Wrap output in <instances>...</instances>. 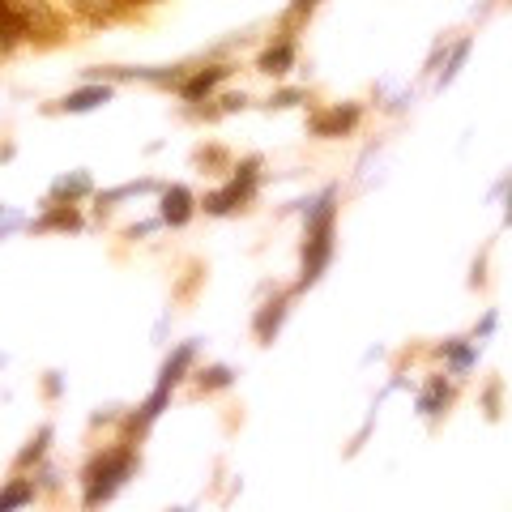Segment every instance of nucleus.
I'll use <instances>...</instances> for the list:
<instances>
[{
  "label": "nucleus",
  "mask_w": 512,
  "mask_h": 512,
  "mask_svg": "<svg viewBox=\"0 0 512 512\" xmlns=\"http://www.w3.org/2000/svg\"><path fill=\"white\" fill-rule=\"evenodd\" d=\"M0 26L18 30V35H35V30H52V26H56L52 0H0Z\"/></svg>",
  "instance_id": "f257e3e1"
},
{
  "label": "nucleus",
  "mask_w": 512,
  "mask_h": 512,
  "mask_svg": "<svg viewBox=\"0 0 512 512\" xmlns=\"http://www.w3.org/2000/svg\"><path fill=\"white\" fill-rule=\"evenodd\" d=\"M312 5H320V0H295V9H312Z\"/></svg>",
  "instance_id": "9d476101"
},
{
  "label": "nucleus",
  "mask_w": 512,
  "mask_h": 512,
  "mask_svg": "<svg viewBox=\"0 0 512 512\" xmlns=\"http://www.w3.org/2000/svg\"><path fill=\"white\" fill-rule=\"evenodd\" d=\"M192 218V197L184 188H171L163 197V222H171V227H180V222Z\"/></svg>",
  "instance_id": "20e7f679"
},
{
  "label": "nucleus",
  "mask_w": 512,
  "mask_h": 512,
  "mask_svg": "<svg viewBox=\"0 0 512 512\" xmlns=\"http://www.w3.org/2000/svg\"><path fill=\"white\" fill-rule=\"evenodd\" d=\"M128 470H133V457H128V453H120V457H107L103 466H94V470H90V491H86V504L94 508L99 500H107V495L124 483V474H128Z\"/></svg>",
  "instance_id": "7ed1b4c3"
},
{
  "label": "nucleus",
  "mask_w": 512,
  "mask_h": 512,
  "mask_svg": "<svg viewBox=\"0 0 512 512\" xmlns=\"http://www.w3.org/2000/svg\"><path fill=\"white\" fill-rule=\"evenodd\" d=\"M218 77H222V69H214V73H201V77H192V82L184 86V94H188V99H197V94H210V86L218 82Z\"/></svg>",
  "instance_id": "6e6552de"
},
{
  "label": "nucleus",
  "mask_w": 512,
  "mask_h": 512,
  "mask_svg": "<svg viewBox=\"0 0 512 512\" xmlns=\"http://www.w3.org/2000/svg\"><path fill=\"white\" fill-rule=\"evenodd\" d=\"M355 120H359V111H355V107H350L346 116H342V111H329V116H320V120H316V133H333V128H350Z\"/></svg>",
  "instance_id": "0eeeda50"
},
{
  "label": "nucleus",
  "mask_w": 512,
  "mask_h": 512,
  "mask_svg": "<svg viewBox=\"0 0 512 512\" xmlns=\"http://www.w3.org/2000/svg\"><path fill=\"white\" fill-rule=\"evenodd\" d=\"M333 201L325 197L320 201V210L312 214V222H308V261H303V282H312L320 269H325V261H329V248H333Z\"/></svg>",
  "instance_id": "f03ea898"
},
{
  "label": "nucleus",
  "mask_w": 512,
  "mask_h": 512,
  "mask_svg": "<svg viewBox=\"0 0 512 512\" xmlns=\"http://www.w3.org/2000/svg\"><path fill=\"white\" fill-rule=\"evenodd\" d=\"M30 495H35V487H30V483H22V478H18V483H9L5 491H0V512H9V508L26 504Z\"/></svg>",
  "instance_id": "423d86ee"
},
{
  "label": "nucleus",
  "mask_w": 512,
  "mask_h": 512,
  "mask_svg": "<svg viewBox=\"0 0 512 512\" xmlns=\"http://www.w3.org/2000/svg\"><path fill=\"white\" fill-rule=\"evenodd\" d=\"M286 60H291V43L278 47V52H265V56H261V69H265V73H282Z\"/></svg>",
  "instance_id": "1a4fd4ad"
},
{
  "label": "nucleus",
  "mask_w": 512,
  "mask_h": 512,
  "mask_svg": "<svg viewBox=\"0 0 512 512\" xmlns=\"http://www.w3.org/2000/svg\"><path fill=\"white\" fill-rule=\"evenodd\" d=\"M107 99H111V90H107V86H86V90L69 94V99H64L60 107H64V111H94V107L107 103Z\"/></svg>",
  "instance_id": "39448f33"
}]
</instances>
